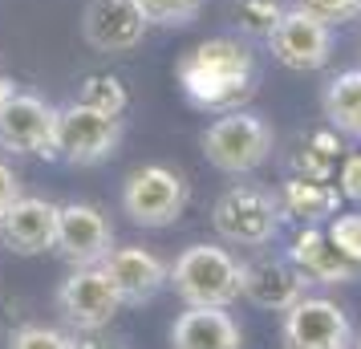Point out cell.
Segmentation results:
<instances>
[{
  "mask_svg": "<svg viewBox=\"0 0 361 349\" xmlns=\"http://www.w3.org/2000/svg\"><path fill=\"white\" fill-rule=\"evenodd\" d=\"M353 337L357 333L349 325V313L329 297H300L280 321L284 349H353Z\"/></svg>",
  "mask_w": 361,
  "mask_h": 349,
  "instance_id": "obj_9",
  "label": "cell"
},
{
  "mask_svg": "<svg viewBox=\"0 0 361 349\" xmlns=\"http://www.w3.org/2000/svg\"><path fill=\"white\" fill-rule=\"evenodd\" d=\"M171 349H244V333L228 309H187L171 325Z\"/></svg>",
  "mask_w": 361,
  "mask_h": 349,
  "instance_id": "obj_17",
  "label": "cell"
},
{
  "mask_svg": "<svg viewBox=\"0 0 361 349\" xmlns=\"http://www.w3.org/2000/svg\"><path fill=\"white\" fill-rule=\"evenodd\" d=\"M150 29H187L203 13V0H138Z\"/></svg>",
  "mask_w": 361,
  "mask_h": 349,
  "instance_id": "obj_21",
  "label": "cell"
},
{
  "mask_svg": "<svg viewBox=\"0 0 361 349\" xmlns=\"http://www.w3.org/2000/svg\"><path fill=\"white\" fill-rule=\"evenodd\" d=\"M166 284L187 309H228L244 297V264L219 244H191L171 264Z\"/></svg>",
  "mask_w": 361,
  "mask_h": 349,
  "instance_id": "obj_2",
  "label": "cell"
},
{
  "mask_svg": "<svg viewBox=\"0 0 361 349\" xmlns=\"http://www.w3.org/2000/svg\"><path fill=\"white\" fill-rule=\"evenodd\" d=\"M122 147V118L94 110L85 102L57 106V154L69 166H98Z\"/></svg>",
  "mask_w": 361,
  "mask_h": 349,
  "instance_id": "obj_5",
  "label": "cell"
},
{
  "mask_svg": "<svg viewBox=\"0 0 361 349\" xmlns=\"http://www.w3.org/2000/svg\"><path fill=\"white\" fill-rule=\"evenodd\" d=\"M280 207H284V216L300 219L305 228H321L341 212V191L325 179H300L296 175L280 191Z\"/></svg>",
  "mask_w": 361,
  "mask_h": 349,
  "instance_id": "obj_19",
  "label": "cell"
},
{
  "mask_svg": "<svg viewBox=\"0 0 361 349\" xmlns=\"http://www.w3.org/2000/svg\"><path fill=\"white\" fill-rule=\"evenodd\" d=\"M288 260L312 284H349V281H357V272H361V264L341 256L337 244L329 240V232H321V228H305V232L296 235L293 248H288Z\"/></svg>",
  "mask_w": 361,
  "mask_h": 349,
  "instance_id": "obj_16",
  "label": "cell"
},
{
  "mask_svg": "<svg viewBox=\"0 0 361 349\" xmlns=\"http://www.w3.org/2000/svg\"><path fill=\"white\" fill-rule=\"evenodd\" d=\"M57 106L41 94L13 90L0 102V150L8 154H57Z\"/></svg>",
  "mask_w": 361,
  "mask_h": 349,
  "instance_id": "obj_7",
  "label": "cell"
},
{
  "mask_svg": "<svg viewBox=\"0 0 361 349\" xmlns=\"http://www.w3.org/2000/svg\"><path fill=\"white\" fill-rule=\"evenodd\" d=\"M57 313L66 317L73 333L82 329H110V321L122 313V297H118L114 281L102 272V264L73 268L61 288H57Z\"/></svg>",
  "mask_w": 361,
  "mask_h": 349,
  "instance_id": "obj_8",
  "label": "cell"
},
{
  "mask_svg": "<svg viewBox=\"0 0 361 349\" xmlns=\"http://www.w3.org/2000/svg\"><path fill=\"white\" fill-rule=\"evenodd\" d=\"M175 78L191 106L228 114V110H244V102L256 94V57L247 49V41L212 37L183 53Z\"/></svg>",
  "mask_w": 361,
  "mask_h": 349,
  "instance_id": "obj_1",
  "label": "cell"
},
{
  "mask_svg": "<svg viewBox=\"0 0 361 349\" xmlns=\"http://www.w3.org/2000/svg\"><path fill=\"white\" fill-rule=\"evenodd\" d=\"M268 49L293 73H317L333 57V29L305 8H284V17L276 20V29L268 37Z\"/></svg>",
  "mask_w": 361,
  "mask_h": 349,
  "instance_id": "obj_10",
  "label": "cell"
},
{
  "mask_svg": "<svg viewBox=\"0 0 361 349\" xmlns=\"http://www.w3.org/2000/svg\"><path fill=\"white\" fill-rule=\"evenodd\" d=\"M296 8H305L317 20H325L329 29L349 25V20L361 17V0H296Z\"/></svg>",
  "mask_w": 361,
  "mask_h": 349,
  "instance_id": "obj_26",
  "label": "cell"
},
{
  "mask_svg": "<svg viewBox=\"0 0 361 349\" xmlns=\"http://www.w3.org/2000/svg\"><path fill=\"white\" fill-rule=\"evenodd\" d=\"M150 25L138 8V0H85L82 37L98 53H134L147 41Z\"/></svg>",
  "mask_w": 361,
  "mask_h": 349,
  "instance_id": "obj_12",
  "label": "cell"
},
{
  "mask_svg": "<svg viewBox=\"0 0 361 349\" xmlns=\"http://www.w3.org/2000/svg\"><path fill=\"white\" fill-rule=\"evenodd\" d=\"M53 252L73 268L102 264L114 252V224L94 203H66L57 216V244Z\"/></svg>",
  "mask_w": 361,
  "mask_h": 349,
  "instance_id": "obj_11",
  "label": "cell"
},
{
  "mask_svg": "<svg viewBox=\"0 0 361 349\" xmlns=\"http://www.w3.org/2000/svg\"><path fill=\"white\" fill-rule=\"evenodd\" d=\"M57 216L61 207L41 195H20L0 216V244L17 256H41L57 244Z\"/></svg>",
  "mask_w": 361,
  "mask_h": 349,
  "instance_id": "obj_13",
  "label": "cell"
},
{
  "mask_svg": "<svg viewBox=\"0 0 361 349\" xmlns=\"http://www.w3.org/2000/svg\"><path fill=\"white\" fill-rule=\"evenodd\" d=\"M284 207L272 191L256 183H235L228 187L212 207V228L219 240H228L235 248H264L280 232Z\"/></svg>",
  "mask_w": 361,
  "mask_h": 349,
  "instance_id": "obj_4",
  "label": "cell"
},
{
  "mask_svg": "<svg viewBox=\"0 0 361 349\" xmlns=\"http://www.w3.org/2000/svg\"><path fill=\"white\" fill-rule=\"evenodd\" d=\"M337 191H341V200L361 203V150H357V154H349V159L341 163V175H337Z\"/></svg>",
  "mask_w": 361,
  "mask_h": 349,
  "instance_id": "obj_27",
  "label": "cell"
},
{
  "mask_svg": "<svg viewBox=\"0 0 361 349\" xmlns=\"http://www.w3.org/2000/svg\"><path fill=\"white\" fill-rule=\"evenodd\" d=\"M329 240L337 244L341 256H349L353 264H361V212H337L329 219Z\"/></svg>",
  "mask_w": 361,
  "mask_h": 349,
  "instance_id": "obj_24",
  "label": "cell"
},
{
  "mask_svg": "<svg viewBox=\"0 0 361 349\" xmlns=\"http://www.w3.org/2000/svg\"><path fill=\"white\" fill-rule=\"evenodd\" d=\"M309 276L288 260V256H256L244 264V297L256 305V309H268V313H284L293 309L296 300L305 297L309 288Z\"/></svg>",
  "mask_w": 361,
  "mask_h": 349,
  "instance_id": "obj_14",
  "label": "cell"
},
{
  "mask_svg": "<svg viewBox=\"0 0 361 349\" xmlns=\"http://www.w3.org/2000/svg\"><path fill=\"white\" fill-rule=\"evenodd\" d=\"M122 212L138 228H171L187 212V183L179 171L163 163H147L126 175L122 183Z\"/></svg>",
  "mask_w": 361,
  "mask_h": 349,
  "instance_id": "obj_6",
  "label": "cell"
},
{
  "mask_svg": "<svg viewBox=\"0 0 361 349\" xmlns=\"http://www.w3.org/2000/svg\"><path fill=\"white\" fill-rule=\"evenodd\" d=\"M321 114H325L329 130L361 142V66L341 69L337 78H329L321 90Z\"/></svg>",
  "mask_w": 361,
  "mask_h": 349,
  "instance_id": "obj_18",
  "label": "cell"
},
{
  "mask_svg": "<svg viewBox=\"0 0 361 349\" xmlns=\"http://www.w3.org/2000/svg\"><path fill=\"white\" fill-rule=\"evenodd\" d=\"M102 272L114 281L122 309L154 300L166 288V281H171V264H163L150 248H114L102 260Z\"/></svg>",
  "mask_w": 361,
  "mask_h": 349,
  "instance_id": "obj_15",
  "label": "cell"
},
{
  "mask_svg": "<svg viewBox=\"0 0 361 349\" xmlns=\"http://www.w3.org/2000/svg\"><path fill=\"white\" fill-rule=\"evenodd\" d=\"M78 102L122 118L126 114V106H130V94H126V85L118 82L114 73H90V78L82 82V90H78Z\"/></svg>",
  "mask_w": 361,
  "mask_h": 349,
  "instance_id": "obj_20",
  "label": "cell"
},
{
  "mask_svg": "<svg viewBox=\"0 0 361 349\" xmlns=\"http://www.w3.org/2000/svg\"><path fill=\"white\" fill-rule=\"evenodd\" d=\"M8 94H13V82H8V78H4V73H0V102L8 98Z\"/></svg>",
  "mask_w": 361,
  "mask_h": 349,
  "instance_id": "obj_30",
  "label": "cell"
},
{
  "mask_svg": "<svg viewBox=\"0 0 361 349\" xmlns=\"http://www.w3.org/2000/svg\"><path fill=\"white\" fill-rule=\"evenodd\" d=\"M73 349H130L122 337H110L106 329H82L73 333Z\"/></svg>",
  "mask_w": 361,
  "mask_h": 349,
  "instance_id": "obj_28",
  "label": "cell"
},
{
  "mask_svg": "<svg viewBox=\"0 0 361 349\" xmlns=\"http://www.w3.org/2000/svg\"><path fill=\"white\" fill-rule=\"evenodd\" d=\"M280 17H284V4L280 0H235V25L252 41H268Z\"/></svg>",
  "mask_w": 361,
  "mask_h": 349,
  "instance_id": "obj_22",
  "label": "cell"
},
{
  "mask_svg": "<svg viewBox=\"0 0 361 349\" xmlns=\"http://www.w3.org/2000/svg\"><path fill=\"white\" fill-rule=\"evenodd\" d=\"M199 147H203V159L215 171L240 179V175L260 171L272 159L276 134H272V126L260 114H252V110H228V114H219L207 130L199 134Z\"/></svg>",
  "mask_w": 361,
  "mask_h": 349,
  "instance_id": "obj_3",
  "label": "cell"
},
{
  "mask_svg": "<svg viewBox=\"0 0 361 349\" xmlns=\"http://www.w3.org/2000/svg\"><path fill=\"white\" fill-rule=\"evenodd\" d=\"M333 163H337V134H333V130L312 134V138H309V150L300 147V154H296V166L305 171L300 179H329Z\"/></svg>",
  "mask_w": 361,
  "mask_h": 349,
  "instance_id": "obj_23",
  "label": "cell"
},
{
  "mask_svg": "<svg viewBox=\"0 0 361 349\" xmlns=\"http://www.w3.org/2000/svg\"><path fill=\"white\" fill-rule=\"evenodd\" d=\"M20 200V179H17V171L8 163H0V216L13 207V203Z\"/></svg>",
  "mask_w": 361,
  "mask_h": 349,
  "instance_id": "obj_29",
  "label": "cell"
},
{
  "mask_svg": "<svg viewBox=\"0 0 361 349\" xmlns=\"http://www.w3.org/2000/svg\"><path fill=\"white\" fill-rule=\"evenodd\" d=\"M8 349H73V333L49 329V325H25L8 337Z\"/></svg>",
  "mask_w": 361,
  "mask_h": 349,
  "instance_id": "obj_25",
  "label": "cell"
},
{
  "mask_svg": "<svg viewBox=\"0 0 361 349\" xmlns=\"http://www.w3.org/2000/svg\"><path fill=\"white\" fill-rule=\"evenodd\" d=\"M353 349H361V333H357V337H353Z\"/></svg>",
  "mask_w": 361,
  "mask_h": 349,
  "instance_id": "obj_31",
  "label": "cell"
}]
</instances>
